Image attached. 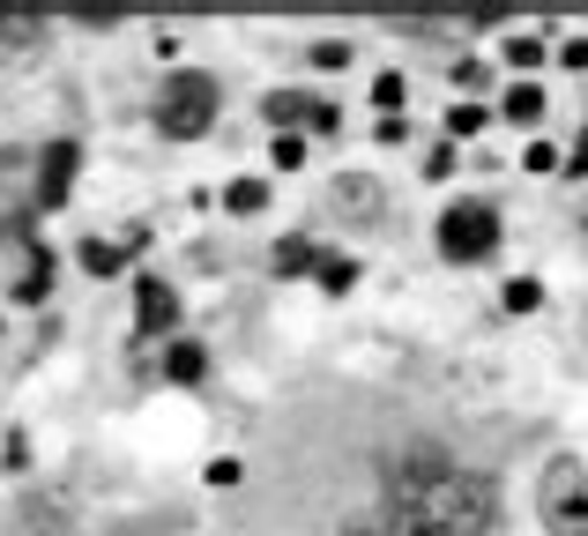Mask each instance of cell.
I'll use <instances>...</instances> for the list:
<instances>
[{"label": "cell", "instance_id": "cell-16", "mask_svg": "<svg viewBox=\"0 0 588 536\" xmlns=\"http://www.w3.org/2000/svg\"><path fill=\"white\" fill-rule=\"evenodd\" d=\"M321 284H328V290H350V284H358V261H343V253H321Z\"/></svg>", "mask_w": 588, "mask_h": 536}, {"label": "cell", "instance_id": "cell-4", "mask_svg": "<svg viewBox=\"0 0 588 536\" xmlns=\"http://www.w3.org/2000/svg\"><path fill=\"white\" fill-rule=\"evenodd\" d=\"M492 247H500V209L492 202H455L440 216V253L447 261H484Z\"/></svg>", "mask_w": 588, "mask_h": 536}, {"label": "cell", "instance_id": "cell-15", "mask_svg": "<svg viewBox=\"0 0 588 536\" xmlns=\"http://www.w3.org/2000/svg\"><path fill=\"white\" fill-rule=\"evenodd\" d=\"M537 306H544V284L537 276H514L506 284V313H537Z\"/></svg>", "mask_w": 588, "mask_h": 536}, {"label": "cell", "instance_id": "cell-18", "mask_svg": "<svg viewBox=\"0 0 588 536\" xmlns=\"http://www.w3.org/2000/svg\"><path fill=\"white\" fill-rule=\"evenodd\" d=\"M506 60H514V68H537V60H544V38H521V31H514V38H506Z\"/></svg>", "mask_w": 588, "mask_h": 536}, {"label": "cell", "instance_id": "cell-20", "mask_svg": "<svg viewBox=\"0 0 588 536\" xmlns=\"http://www.w3.org/2000/svg\"><path fill=\"white\" fill-rule=\"evenodd\" d=\"M484 127V105H447V134H477Z\"/></svg>", "mask_w": 588, "mask_h": 536}, {"label": "cell", "instance_id": "cell-19", "mask_svg": "<svg viewBox=\"0 0 588 536\" xmlns=\"http://www.w3.org/2000/svg\"><path fill=\"white\" fill-rule=\"evenodd\" d=\"M521 165H529V171H559L566 157H559V142H529V150H521Z\"/></svg>", "mask_w": 588, "mask_h": 536}, {"label": "cell", "instance_id": "cell-23", "mask_svg": "<svg viewBox=\"0 0 588 536\" xmlns=\"http://www.w3.org/2000/svg\"><path fill=\"white\" fill-rule=\"evenodd\" d=\"M75 23H89V31H112V23H120V8H75Z\"/></svg>", "mask_w": 588, "mask_h": 536}, {"label": "cell", "instance_id": "cell-13", "mask_svg": "<svg viewBox=\"0 0 588 536\" xmlns=\"http://www.w3.org/2000/svg\"><path fill=\"white\" fill-rule=\"evenodd\" d=\"M276 269H284V276H298V269H321L313 239H284V247H276Z\"/></svg>", "mask_w": 588, "mask_h": 536}, {"label": "cell", "instance_id": "cell-5", "mask_svg": "<svg viewBox=\"0 0 588 536\" xmlns=\"http://www.w3.org/2000/svg\"><path fill=\"white\" fill-rule=\"evenodd\" d=\"M75 142H45V157H38V209H60L68 202V187H75Z\"/></svg>", "mask_w": 588, "mask_h": 536}, {"label": "cell", "instance_id": "cell-7", "mask_svg": "<svg viewBox=\"0 0 588 536\" xmlns=\"http://www.w3.org/2000/svg\"><path fill=\"white\" fill-rule=\"evenodd\" d=\"M134 313H142V329H149V335H165L171 321H179V298H171L157 276H142V290H134Z\"/></svg>", "mask_w": 588, "mask_h": 536}, {"label": "cell", "instance_id": "cell-11", "mask_svg": "<svg viewBox=\"0 0 588 536\" xmlns=\"http://www.w3.org/2000/svg\"><path fill=\"white\" fill-rule=\"evenodd\" d=\"M224 209H231V216H253V209H268V187H261V179H231V187H224Z\"/></svg>", "mask_w": 588, "mask_h": 536}, {"label": "cell", "instance_id": "cell-14", "mask_svg": "<svg viewBox=\"0 0 588 536\" xmlns=\"http://www.w3.org/2000/svg\"><path fill=\"white\" fill-rule=\"evenodd\" d=\"M120 253L127 247H112V239H83V269H89V276H112V269H120Z\"/></svg>", "mask_w": 588, "mask_h": 536}, {"label": "cell", "instance_id": "cell-12", "mask_svg": "<svg viewBox=\"0 0 588 536\" xmlns=\"http://www.w3.org/2000/svg\"><path fill=\"white\" fill-rule=\"evenodd\" d=\"M45 290H52V253H38V261H31V269L15 276V298H23V306H38Z\"/></svg>", "mask_w": 588, "mask_h": 536}, {"label": "cell", "instance_id": "cell-6", "mask_svg": "<svg viewBox=\"0 0 588 536\" xmlns=\"http://www.w3.org/2000/svg\"><path fill=\"white\" fill-rule=\"evenodd\" d=\"M328 202H336L343 216H358V224H373L380 202H387V187H380V179H365V171H343L336 187H328Z\"/></svg>", "mask_w": 588, "mask_h": 536}, {"label": "cell", "instance_id": "cell-22", "mask_svg": "<svg viewBox=\"0 0 588 536\" xmlns=\"http://www.w3.org/2000/svg\"><path fill=\"white\" fill-rule=\"evenodd\" d=\"M373 97H380V105H387V112H395V105H403L410 90H403V75H380V83H373Z\"/></svg>", "mask_w": 588, "mask_h": 536}, {"label": "cell", "instance_id": "cell-10", "mask_svg": "<svg viewBox=\"0 0 588 536\" xmlns=\"http://www.w3.org/2000/svg\"><path fill=\"white\" fill-rule=\"evenodd\" d=\"M165 372H171V380H202V372H209V350H202V343H171Z\"/></svg>", "mask_w": 588, "mask_h": 536}, {"label": "cell", "instance_id": "cell-24", "mask_svg": "<svg viewBox=\"0 0 588 536\" xmlns=\"http://www.w3.org/2000/svg\"><path fill=\"white\" fill-rule=\"evenodd\" d=\"M566 68H588V38H574V45H566Z\"/></svg>", "mask_w": 588, "mask_h": 536}, {"label": "cell", "instance_id": "cell-9", "mask_svg": "<svg viewBox=\"0 0 588 536\" xmlns=\"http://www.w3.org/2000/svg\"><path fill=\"white\" fill-rule=\"evenodd\" d=\"M261 112H268V120H276V134H291L298 120H313V105H305V90H276V97H268V105H261Z\"/></svg>", "mask_w": 588, "mask_h": 536}, {"label": "cell", "instance_id": "cell-21", "mask_svg": "<svg viewBox=\"0 0 588 536\" xmlns=\"http://www.w3.org/2000/svg\"><path fill=\"white\" fill-rule=\"evenodd\" d=\"M313 68H350V45H343V38H321V45H313Z\"/></svg>", "mask_w": 588, "mask_h": 536}, {"label": "cell", "instance_id": "cell-26", "mask_svg": "<svg viewBox=\"0 0 588 536\" xmlns=\"http://www.w3.org/2000/svg\"><path fill=\"white\" fill-rule=\"evenodd\" d=\"M343 536H387V529H343Z\"/></svg>", "mask_w": 588, "mask_h": 536}, {"label": "cell", "instance_id": "cell-1", "mask_svg": "<svg viewBox=\"0 0 588 536\" xmlns=\"http://www.w3.org/2000/svg\"><path fill=\"white\" fill-rule=\"evenodd\" d=\"M484 529H492V485L463 477V469H447L440 485L410 492L387 522V536H484Z\"/></svg>", "mask_w": 588, "mask_h": 536}, {"label": "cell", "instance_id": "cell-25", "mask_svg": "<svg viewBox=\"0 0 588 536\" xmlns=\"http://www.w3.org/2000/svg\"><path fill=\"white\" fill-rule=\"evenodd\" d=\"M574 231H581V247H588V202H581V209H574Z\"/></svg>", "mask_w": 588, "mask_h": 536}, {"label": "cell", "instance_id": "cell-17", "mask_svg": "<svg viewBox=\"0 0 588 536\" xmlns=\"http://www.w3.org/2000/svg\"><path fill=\"white\" fill-rule=\"evenodd\" d=\"M268 157H276V171H298V165H305V134H276Z\"/></svg>", "mask_w": 588, "mask_h": 536}, {"label": "cell", "instance_id": "cell-3", "mask_svg": "<svg viewBox=\"0 0 588 536\" xmlns=\"http://www.w3.org/2000/svg\"><path fill=\"white\" fill-rule=\"evenodd\" d=\"M209 120H216V83L202 75V68H179V75L165 83V97H157V127L179 134V142H194Z\"/></svg>", "mask_w": 588, "mask_h": 536}, {"label": "cell", "instance_id": "cell-8", "mask_svg": "<svg viewBox=\"0 0 588 536\" xmlns=\"http://www.w3.org/2000/svg\"><path fill=\"white\" fill-rule=\"evenodd\" d=\"M500 112H506L514 127H537V120H544V90H537V83H514Z\"/></svg>", "mask_w": 588, "mask_h": 536}, {"label": "cell", "instance_id": "cell-2", "mask_svg": "<svg viewBox=\"0 0 588 536\" xmlns=\"http://www.w3.org/2000/svg\"><path fill=\"white\" fill-rule=\"evenodd\" d=\"M537 507H544V529L551 536H588V477L574 454H559L537 485Z\"/></svg>", "mask_w": 588, "mask_h": 536}]
</instances>
